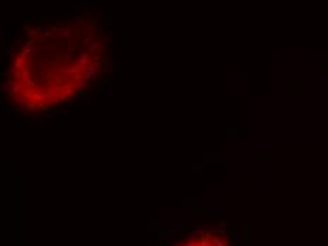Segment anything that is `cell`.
I'll list each match as a JSON object with an SVG mask.
<instances>
[{
    "instance_id": "6da1fadb",
    "label": "cell",
    "mask_w": 328,
    "mask_h": 246,
    "mask_svg": "<svg viewBox=\"0 0 328 246\" xmlns=\"http://www.w3.org/2000/svg\"><path fill=\"white\" fill-rule=\"evenodd\" d=\"M195 235H197L195 232H187V233H184V236H185L188 240H194L195 239Z\"/></svg>"
},
{
    "instance_id": "7a4b0ae2",
    "label": "cell",
    "mask_w": 328,
    "mask_h": 246,
    "mask_svg": "<svg viewBox=\"0 0 328 246\" xmlns=\"http://www.w3.org/2000/svg\"><path fill=\"white\" fill-rule=\"evenodd\" d=\"M194 232L197 233V235H199V236H201V235H205V228H202V226H201V228H197Z\"/></svg>"
},
{
    "instance_id": "3957f363",
    "label": "cell",
    "mask_w": 328,
    "mask_h": 246,
    "mask_svg": "<svg viewBox=\"0 0 328 246\" xmlns=\"http://www.w3.org/2000/svg\"><path fill=\"white\" fill-rule=\"evenodd\" d=\"M84 101L89 105V103H91V96H89V95H85V96H84Z\"/></svg>"
},
{
    "instance_id": "277c9868",
    "label": "cell",
    "mask_w": 328,
    "mask_h": 246,
    "mask_svg": "<svg viewBox=\"0 0 328 246\" xmlns=\"http://www.w3.org/2000/svg\"><path fill=\"white\" fill-rule=\"evenodd\" d=\"M60 110H61V112H65V110H68V105H61V106H60Z\"/></svg>"
},
{
    "instance_id": "5b68a950",
    "label": "cell",
    "mask_w": 328,
    "mask_h": 246,
    "mask_svg": "<svg viewBox=\"0 0 328 246\" xmlns=\"http://www.w3.org/2000/svg\"><path fill=\"white\" fill-rule=\"evenodd\" d=\"M105 95H108V93H112V85H109V88H106V91L103 92Z\"/></svg>"
},
{
    "instance_id": "8992f818",
    "label": "cell",
    "mask_w": 328,
    "mask_h": 246,
    "mask_svg": "<svg viewBox=\"0 0 328 246\" xmlns=\"http://www.w3.org/2000/svg\"><path fill=\"white\" fill-rule=\"evenodd\" d=\"M6 91H9V85H7V84H3V92H6Z\"/></svg>"
},
{
    "instance_id": "52a82bcc",
    "label": "cell",
    "mask_w": 328,
    "mask_h": 246,
    "mask_svg": "<svg viewBox=\"0 0 328 246\" xmlns=\"http://www.w3.org/2000/svg\"><path fill=\"white\" fill-rule=\"evenodd\" d=\"M52 116H54V115H52L51 112H48V113L45 115V117H47V119H50V117H52Z\"/></svg>"
}]
</instances>
